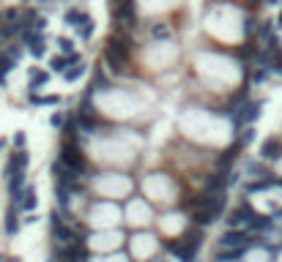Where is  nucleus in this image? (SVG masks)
<instances>
[{"label":"nucleus","mask_w":282,"mask_h":262,"mask_svg":"<svg viewBox=\"0 0 282 262\" xmlns=\"http://www.w3.org/2000/svg\"><path fill=\"white\" fill-rule=\"evenodd\" d=\"M236 139H238L241 145H250L252 139H255V129H252V126H247L244 131H238V137H236Z\"/></svg>","instance_id":"18"},{"label":"nucleus","mask_w":282,"mask_h":262,"mask_svg":"<svg viewBox=\"0 0 282 262\" xmlns=\"http://www.w3.org/2000/svg\"><path fill=\"white\" fill-rule=\"evenodd\" d=\"M241 147H244V145H241V142H238V139H236V142H233L230 147H227V150H222V156H219V159H217V164H219V167H222V170H227V167H230V164H233V161H236V159H238Z\"/></svg>","instance_id":"12"},{"label":"nucleus","mask_w":282,"mask_h":262,"mask_svg":"<svg viewBox=\"0 0 282 262\" xmlns=\"http://www.w3.org/2000/svg\"><path fill=\"white\" fill-rule=\"evenodd\" d=\"M50 82V74L47 71H42V69H30V79H28V90L30 93H36L42 85H47Z\"/></svg>","instance_id":"13"},{"label":"nucleus","mask_w":282,"mask_h":262,"mask_svg":"<svg viewBox=\"0 0 282 262\" xmlns=\"http://www.w3.org/2000/svg\"><path fill=\"white\" fill-rule=\"evenodd\" d=\"M200 243H203V232L194 227V230L186 232L178 243H173V240H170V243H165V246L176 254L178 262H194V257H197V251H200Z\"/></svg>","instance_id":"2"},{"label":"nucleus","mask_w":282,"mask_h":262,"mask_svg":"<svg viewBox=\"0 0 282 262\" xmlns=\"http://www.w3.org/2000/svg\"><path fill=\"white\" fill-rule=\"evenodd\" d=\"M77 36L79 38H83V41H88V38L93 36V19L88 17V19H85V22L83 25H79V28H77Z\"/></svg>","instance_id":"17"},{"label":"nucleus","mask_w":282,"mask_h":262,"mask_svg":"<svg viewBox=\"0 0 282 262\" xmlns=\"http://www.w3.org/2000/svg\"><path fill=\"white\" fill-rule=\"evenodd\" d=\"M58 49L63 52V55H71V52H74V41H71V38H58Z\"/></svg>","instance_id":"19"},{"label":"nucleus","mask_w":282,"mask_h":262,"mask_svg":"<svg viewBox=\"0 0 282 262\" xmlns=\"http://www.w3.org/2000/svg\"><path fill=\"white\" fill-rule=\"evenodd\" d=\"M50 230H52V238L58 240V243L69 246V243H77V232L69 227V219H63V213L60 211H52L50 213Z\"/></svg>","instance_id":"5"},{"label":"nucleus","mask_w":282,"mask_h":262,"mask_svg":"<svg viewBox=\"0 0 282 262\" xmlns=\"http://www.w3.org/2000/svg\"><path fill=\"white\" fill-rule=\"evenodd\" d=\"M110 14L115 19L118 28H134V25H137V6H134V0L118 6V9H110Z\"/></svg>","instance_id":"6"},{"label":"nucleus","mask_w":282,"mask_h":262,"mask_svg":"<svg viewBox=\"0 0 282 262\" xmlns=\"http://www.w3.org/2000/svg\"><path fill=\"white\" fill-rule=\"evenodd\" d=\"M3 147H6V139H0V150H3Z\"/></svg>","instance_id":"30"},{"label":"nucleus","mask_w":282,"mask_h":262,"mask_svg":"<svg viewBox=\"0 0 282 262\" xmlns=\"http://www.w3.org/2000/svg\"><path fill=\"white\" fill-rule=\"evenodd\" d=\"M260 159H263V161H277V159H282V139L266 137L263 142H260Z\"/></svg>","instance_id":"8"},{"label":"nucleus","mask_w":282,"mask_h":262,"mask_svg":"<svg viewBox=\"0 0 282 262\" xmlns=\"http://www.w3.org/2000/svg\"><path fill=\"white\" fill-rule=\"evenodd\" d=\"M266 77H268V69H266V66H258V69H255V74H252V82L260 85Z\"/></svg>","instance_id":"20"},{"label":"nucleus","mask_w":282,"mask_h":262,"mask_svg":"<svg viewBox=\"0 0 282 262\" xmlns=\"http://www.w3.org/2000/svg\"><path fill=\"white\" fill-rule=\"evenodd\" d=\"M14 202L22 207L25 213H33L36 211V189H33V186H28V189H22V194H19V197L14 199Z\"/></svg>","instance_id":"11"},{"label":"nucleus","mask_w":282,"mask_h":262,"mask_svg":"<svg viewBox=\"0 0 282 262\" xmlns=\"http://www.w3.org/2000/svg\"><path fill=\"white\" fill-rule=\"evenodd\" d=\"M85 19H88V14L79 11V9H69V11H66V25H69V28H79Z\"/></svg>","instance_id":"14"},{"label":"nucleus","mask_w":282,"mask_h":262,"mask_svg":"<svg viewBox=\"0 0 282 262\" xmlns=\"http://www.w3.org/2000/svg\"><path fill=\"white\" fill-rule=\"evenodd\" d=\"M258 28H260L258 19H255V17H247V22H244V33H247V36H252V33L258 30Z\"/></svg>","instance_id":"22"},{"label":"nucleus","mask_w":282,"mask_h":262,"mask_svg":"<svg viewBox=\"0 0 282 262\" xmlns=\"http://www.w3.org/2000/svg\"><path fill=\"white\" fill-rule=\"evenodd\" d=\"M28 164H30L28 150H14V153L9 156V167H6V178H11L14 172H25V170H28Z\"/></svg>","instance_id":"9"},{"label":"nucleus","mask_w":282,"mask_h":262,"mask_svg":"<svg viewBox=\"0 0 282 262\" xmlns=\"http://www.w3.org/2000/svg\"><path fill=\"white\" fill-rule=\"evenodd\" d=\"M50 123H52V129H63V126H66V115H60V112H58V115L50 118Z\"/></svg>","instance_id":"25"},{"label":"nucleus","mask_w":282,"mask_h":262,"mask_svg":"<svg viewBox=\"0 0 282 262\" xmlns=\"http://www.w3.org/2000/svg\"><path fill=\"white\" fill-rule=\"evenodd\" d=\"M0 44H3V41H0Z\"/></svg>","instance_id":"32"},{"label":"nucleus","mask_w":282,"mask_h":262,"mask_svg":"<svg viewBox=\"0 0 282 262\" xmlns=\"http://www.w3.org/2000/svg\"><path fill=\"white\" fill-rule=\"evenodd\" d=\"M38 3H50V0H38Z\"/></svg>","instance_id":"31"},{"label":"nucleus","mask_w":282,"mask_h":262,"mask_svg":"<svg viewBox=\"0 0 282 262\" xmlns=\"http://www.w3.org/2000/svg\"><path fill=\"white\" fill-rule=\"evenodd\" d=\"M260 107H263V101H244V107H241V110L233 112V118H236V126H252L255 120L260 118Z\"/></svg>","instance_id":"7"},{"label":"nucleus","mask_w":282,"mask_h":262,"mask_svg":"<svg viewBox=\"0 0 282 262\" xmlns=\"http://www.w3.org/2000/svg\"><path fill=\"white\" fill-rule=\"evenodd\" d=\"M25 145H28V137H25V131H17V134H14V150H25Z\"/></svg>","instance_id":"21"},{"label":"nucleus","mask_w":282,"mask_h":262,"mask_svg":"<svg viewBox=\"0 0 282 262\" xmlns=\"http://www.w3.org/2000/svg\"><path fill=\"white\" fill-rule=\"evenodd\" d=\"M0 262H17V259H11V257H0Z\"/></svg>","instance_id":"28"},{"label":"nucleus","mask_w":282,"mask_h":262,"mask_svg":"<svg viewBox=\"0 0 282 262\" xmlns=\"http://www.w3.org/2000/svg\"><path fill=\"white\" fill-rule=\"evenodd\" d=\"M85 69H88V66H85V63H77V66H71V69H66V71H63L66 82H77V79L85 74Z\"/></svg>","instance_id":"15"},{"label":"nucleus","mask_w":282,"mask_h":262,"mask_svg":"<svg viewBox=\"0 0 282 262\" xmlns=\"http://www.w3.org/2000/svg\"><path fill=\"white\" fill-rule=\"evenodd\" d=\"M129 60H132V38L126 36L124 30L112 33V36L107 38V44H104V63H107V69L115 71V74H124L126 66H129Z\"/></svg>","instance_id":"1"},{"label":"nucleus","mask_w":282,"mask_h":262,"mask_svg":"<svg viewBox=\"0 0 282 262\" xmlns=\"http://www.w3.org/2000/svg\"><path fill=\"white\" fill-rule=\"evenodd\" d=\"M124 3H129V0H110V9H118V6H124Z\"/></svg>","instance_id":"27"},{"label":"nucleus","mask_w":282,"mask_h":262,"mask_svg":"<svg viewBox=\"0 0 282 262\" xmlns=\"http://www.w3.org/2000/svg\"><path fill=\"white\" fill-rule=\"evenodd\" d=\"M222 211H225V194H211L208 205L197 207V211L192 213V224L194 227H208L222 216Z\"/></svg>","instance_id":"3"},{"label":"nucleus","mask_w":282,"mask_h":262,"mask_svg":"<svg viewBox=\"0 0 282 262\" xmlns=\"http://www.w3.org/2000/svg\"><path fill=\"white\" fill-rule=\"evenodd\" d=\"M277 28H282V11H279V19H277Z\"/></svg>","instance_id":"29"},{"label":"nucleus","mask_w":282,"mask_h":262,"mask_svg":"<svg viewBox=\"0 0 282 262\" xmlns=\"http://www.w3.org/2000/svg\"><path fill=\"white\" fill-rule=\"evenodd\" d=\"M22 221H25V224H36V221H38V216H36V213H28V216H25Z\"/></svg>","instance_id":"26"},{"label":"nucleus","mask_w":282,"mask_h":262,"mask_svg":"<svg viewBox=\"0 0 282 262\" xmlns=\"http://www.w3.org/2000/svg\"><path fill=\"white\" fill-rule=\"evenodd\" d=\"M3 230H6V235H17V232H19V205H17V202H11L9 211H6Z\"/></svg>","instance_id":"10"},{"label":"nucleus","mask_w":282,"mask_h":262,"mask_svg":"<svg viewBox=\"0 0 282 262\" xmlns=\"http://www.w3.org/2000/svg\"><path fill=\"white\" fill-rule=\"evenodd\" d=\"M28 104H33V107H47V104H60V98L58 96H36V93H30L28 96Z\"/></svg>","instance_id":"16"},{"label":"nucleus","mask_w":282,"mask_h":262,"mask_svg":"<svg viewBox=\"0 0 282 262\" xmlns=\"http://www.w3.org/2000/svg\"><path fill=\"white\" fill-rule=\"evenodd\" d=\"M22 49H25V44H11L6 52H9V55L14 58V60H19V58H22Z\"/></svg>","instance_id":"24"},{"label":"nucleus","mask_w":282,"mask_h":262,"mask_svg":"<svg viewBox=\"0 0 282 262\" xmlns=\"http://www.w3.org/2000/svg\"><path fill=\"white\" fill-rule=\"evenodd\" d=\"M151 36L153 38H167V36H170V30H167L165 25H153V28H151Z\"/></svg>","instance_id":"23"},{"label":"nucleus","mask_w":282,"mask_h":262,"mask_svg":"<svg viewBox=\"0 0 282 262\" xmlns=\"http://www.w3.org/2000/svg\"><path fill=\"white\" fill-rule=\"evenodd\" d=\"M58 161L63 167H69L71 172H77L79 178H85V170H88V164H85V156H83V150L74 145V142H63L60 145V156Z\"/></svg>","instance_id":"4"}]
</instances>
